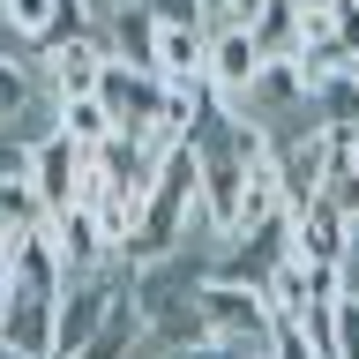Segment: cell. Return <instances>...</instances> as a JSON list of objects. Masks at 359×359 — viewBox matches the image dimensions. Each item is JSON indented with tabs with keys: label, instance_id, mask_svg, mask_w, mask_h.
<instances>
[{
	"label": "cell",
	"instance_id": "cell-1",
	"mask_svg": "<svg viewBox=\"0 0 359 359\" xmlns=\"http://www.w3.org/2000/svg\"><path fill=\"white\" fill-rule=\"evenodd\" d=\"M202 322L217 344H240V352H262L269 330H277V307H269L262 285H232V277H202Z\"/></svg>",
	"mask_w": 359,
	"mask_h": 359
},
{
	"label": "cell",
	"instance_id": "cell-2",
	"mask_svg": "<svg viewBox=\"0 0 359 359\" xmlns=\"http://www.w3.org/2000/svg\"><path fill=\"white\" fill-rule=\"evenodd\" d=\"M105 60H112V45L97 38V30H83V38H53V45H38L30 53V75H38V90L45 97H97V75H105Z\"/></svg>",
	"mask_w": 359,
	"mask_h": 359
},
{
	"label": "cell",
	"instance_id": "cell-3",
	"mask_svg": "<svg viewBox=\"0 0 359 359\" xmlns=\"http://www.w3.org/2000/svg\"><path fill=\"white\" fill-rule=\"evenodd\" d=\"M165 75L157 67H135V60H105V75H97V97H105L112 128L120 135H157V120H165Z\"/></svg>",
	"mask_w": 359,
	"mask_h": 359
},
{
	"label": "cell",
	"instance_id": "cell-4",
	"mask_svg": "<svg viewBox=\"0 0 359 359\" xmlns=\"http://www.w3.org/2000/svg\"><path fill=\"white\" fill-rule=\"evenodd\" d=\"M269 53L255 45V30L247 22H217L210 30V90H217L232 112H247V97H255V83H262Z\"/></svg>",
	"mask_w": 359,
	"mask_h": 359
},
{
	"label": "cell",
	"instance_id": "cell-5",
	"mask_svg": "<svg viewBox=\"0 0 359 359\" xmlns=\"http://www.w3.org/2000/svg\"><path fill=\"white\" fill-rule=\"evenodd\" d=\"M90 180V150L75 142V135H45V142H30V187H38V202L60 217V210H75V195H83Z\"/></svg>",
	"mask_w": 359,
	"mask_h": 359
},
{
	"label": "cell",
	"instance_id": "cell-6",
	"mask_svg": "<svg viewBox=\"0 0 359 359\" xmlns=\"http://www.w3.org/2000/svg\"><path fill=\"white\" fill-rule=\"evenodd\" d=\"M344 247H352V217L330 195H314L307 210H292V255L299 262H344Z\"/></svg>",
	"mask_w": 359,
	"mask_h": 359
},
{
	"label": "cell",
	"instance_id": "cell-7",
	"mask_svg": "<svg viewBox=\"0 0 359 359\" xmlns=\"http://www.w3.org/2000/svg\"><path fill=\"white\" fill-rule=\"evenodd\" d=\"M53 240H60L67 277L112 269V240H105V224H97V210H60V217H53Z\"/></svg>",
	"mask_w": 359,
	"mask_h": 359
},
{
	"label": "cell",
	"instance_id": "cell-8",
	"mask_svg": "<svg viewBox=\"0 0 359 359\" xmlns=\"http://www.w3.org/2000/svg\"><path fill=\"white\" fill-rule=\"evenodd\" d=\"M150 67L165 83H210V30H187V22H157V53Z\"/></svg>",
	"mask_w": 359,
	"mask_h": 359
},
{
	"label": "cell",
	"instance_id": "cell-9",
	"mask_svg": "<svg viewBox=\"0 0 359 359\" xmlns=\"http://www.w3.org/2000/svg\"><path fill=\"white\" fill-rule=\"evenodd\" d=\"M38 105V75H30V53H0V135H15V120Z\"/></svg>",
	"mask_w": 359,
	"mask_h": 359
},
{
	"label": "cell",
	"instance_id": "cell-10",
	"mask_svg": "<svg viewBox=\"0 0 359 359\" xmlns=\"http://www.w3.org/2000/svg\"><path fill=\"white\" fill-rule=\"evenodd\" d=\"M255 30V45H262L269 60H292L299 53V0H262V15L247 22Z\"/></svg>",
	"mask_w": 359,
	"mask_h": 359
},
{
	"label": "cell",
	"instance_id": "cell-11",
	"mask_svg": "<svg viewBox=\"0 0 359 359\" xmlns=\"http://www.w3.org/2000/svg\"><path fill=\"white\" fill-rule=\"evenodd\" d=\"M60 135H75L83 150H97V142H112V112H105V97H67L60 105Z\"/></svg>",
	"mask_w": 359,
	"mask_h": 359
},
{
	"label": "cell",
	"instance_id": "cell-12",
	"mask_svg": "<svg viewBox=\"0 0 359 359\" xmlns=\"http://www.w3.org/2000/svg\"><path fill=\"white\" fill-rule=\"evenodd\" d=\"M262 292H269V307H277V314H299V307L314 299V285H307V262H299V255H285V262H277V269L262 277Z\"/></svg>",
	"mask_w": 359,
	"mask_h": 359
},
{
	"label": "cell",
	"instance_id": "cell-13",
	"mask_svg": "<svg viewBox=\"0 0 359 359\" xmlns=\"http://www.w3.org/2000/svg\"><path fill=\"white\" fill-rule=\"evenodd\" d=\"M262 359H314V344H307V330H299V314H277V330H269V344H262Z\"/></svg>",
	"mask_w": 359,
	"mask_h": 359
},
{
	"label": "cell",
	"instance_id": "cell-14",
	"mask_svg": "<svg viewBox=\"0 0 359 359\" xmlns=\"http://www.w3.org/2000/svg\"><path fill=\"white\" fill-rule=\"evenodd\" d=\"M142 8H150L157 22H187V30H210V22H202V0H142Z\"/></svg>",
	"mask_w": 359,
	"mask_h": 359
},
{
	"label": "cell",
	"instance_id": "cell-15",
	"mask_svg": "<svg viewBox=\"0 0 359 359\" xmlns=\"http://www.w3.org/2000/svg\"><path fill=\"white\" fill-rule=\"evenodd\" d=\"M157 359H247L240 344H217V337H202V344H180V352H157Z\"/></svg>",
	"mask_w": 359,
	"mask_h": 359
},
{
	"label": "cell",
	"instance_id": "cell-16",
	"mask_svg": "<svg viewBox=\"0 0 359 359\" xmlns=\"http://www.w3.org/2000/svg\"><path fill=\"white\" fill-rule=\"evenodd\" d=\"M83 8H90V22H97V30H105V22L120 15V8H135V0H83Z\"/></svg>",
	"mask_w": 359,
	"mask_h": 359
},
{
	"label": "cell",
	"instance_id": "cell-17",
	"mask_svg": "<svg viewBox=\"0 0 359 359\" xmlns=\"http://www.w3.org/2000/svg\"><path fill=\"white\" fill-rule=\"evenodd\" d=\"M344 292H359V224H352V247H344Z\"/></svg>",
	"mask_w": 359,
	"mask_h": 359
},
{
	"label": "cell",
	"instance_id": "cell-18",
	"mask_svg": "<svg viewBox=\"0 0 359 359\" xmlns=\"http://www.w3.org/2000/svg\"><path fill=\"white\" fill-rule=\"evenodd\" d=\"M0 314H8V247H0Z\"/></svg>",
	"mask_w": 359,
	"mask_h": 359
},
{
	"label": "cell",
	"instance_id": "cell-19",
	"mask_svg": "<svg viewBox=\"0 0 359 359\" xmlns=\"http://www.w3.org/2000/svg\"><path fill=\"white\" fill-rule=\"evenodd\" d=\"M0 8H8V0H0Z\"/></svg>",
	"mask_w": 359,
	"mask_h": 359
}]
</instances>
